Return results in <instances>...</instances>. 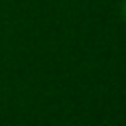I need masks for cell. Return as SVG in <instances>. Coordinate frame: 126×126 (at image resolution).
Instances as JSON below:
<instances>
[{
    "label": "cell",
    "instance_id": "obj_1",
    "mask_svg": "<svg viewBox=\"0 0 126 126\" xmlns=\"http://www.w3.org/2000/svg\"><path fill=\"white\" fill-rule=\"evenodd\" d=\"M120 18L126 22V0L122 2V6H120Z\"/></svg>",
    "mask_w": 126,
    "mask_h": 126
}]
</instances>
